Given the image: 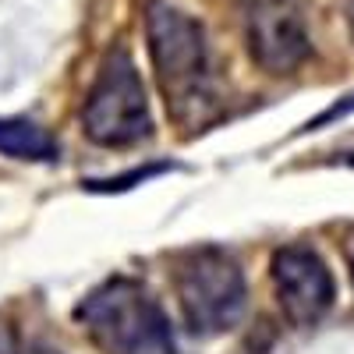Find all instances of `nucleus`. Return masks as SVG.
Returning a JSON list of instances; mask_svg holds the SVG:
<instances>
[{"mask_svg": "<svg viewBox=\"0 0 354 354\" xmlns=\"http://www.w3.org/2000/svg\"><path fill=\"white\" fill-rule=\"evenodd\" d=\"M145 28H149V57L167 110L181 124H202L216 110L213 64L202 25L192 21L185 11L156 0L145 15Z\"/></svg>", "mask_w": 354, "mask_h": 354, "instance_id": "nucleus-1", "label": "nucleus"}, {"mask_svg": "<svg viewBox=\"0 0 354 354\" xmlns=\"http://www.w3.org/2000/svg\"><path fill=\"white\" fill-rule=\"evenodd\" d=\"M78 322L103 354H177L170 322L135 280H106L78 305Z\"/></svg>", "mask_w": 354, "mask_h": 354, "instance_id": "nucleus-2", "label": "nucleus"}, {"mask_svg": "<svg viewBox=\"0 0 354 354\" xmlns=\"http://www.w3.org/2000/svg\"><path fill=\"white\" fill-rule=\"evenodd\" d=\"M174 290L185 322L213 337L234 330L245 312V277L241 266L223 248H192L174 262Z\"/></svg>", "mask_w": 354, "mask_h": 354, "instance_id": "nucleus-3", "label": "nucleus"}, {"mask_svg": "<svg viewBox=\"0 0 354 354\" xmlns=\"http://www.w3.org/2000/svg\"><path fill=\"white\" fill-rule=\"evenodd\" d=\"M82 124L85 135L96 145H106V149H124V145L149 138L153 131L149 100H145V85L124 50H113L103 61L85 96Z\"/></svg>", "mask_w": 354, "mask_h": 354, "instance_id": "nucleus-4", "label": "nucleus"}, {"mask_svg": "<svg viewBox=\"0 0 354 354\" xmlns=\"http://www.w3.org/2000/svg\"><path fill=\"white\" fill-rule=\"evenodd\" d=\"M252 61L270 75H290L312 50L298 0H238Z\"/></svg>", "mask_w": 354, "mask_h": 354, "instance_id": "nucleus-5", "label": "nucleus"}, {"mask_svg": "<svg viewBox=\"0 0 354 354\" xmlns=\"http://www.w3.org/2000/svg\"><path fill=\"white\" fill-rule=\"evenodd\" d=\"M273 287L283 315L298 326H312L333 305V273L319 252L290 245L273 255Z\"/></svg>", "mask_w": 354, "mask_h": 354, "instance_id": "nucleus-6", "label": "nucleus"}, {"mask_svg": "<svg viewBox=\"0 0 354 354\" xmlns=\"http://www.w3.org/2000/svg\"><path fill=\"white\" fill-rule=\"evenodd\" d=\"M0 153L4 156H15V160H57V138L32 124V121H25V117H0Z\"/></svg>", "mask_w": 354, "mask_h": 354, "instance_id": "nucleus-7", "label": "nucleus"}, {"mask_svg": "<svg viewBox=\"0 0 354 354\" xmlns=\"http://www.w3.org/2000/svg\"><path fill=\"white\" fill-rule=\"evenodd\" d=\"M0 354H50L46 347L25 340L11 322H0Z\"/></svg>", "mask_w": 354, "mask_h": 354, "instance_id": "nucleus-8", "label": "nucleus"}, {"mask_svg": "<svg viewBox=\"0 0 354 354\" xmlns=\"http://www.w3.org/2000/svg\"><path fill=\"white\" fill-rule=\"evenodd\" d=\"M347 21H351V36H354V0L347 4Z\"/></svg>", "mask_w": 354, "mask_h": 354, "instance_id": "nucleus-9", "label": "nucleus"}]
</instances>
